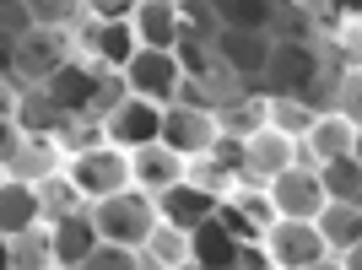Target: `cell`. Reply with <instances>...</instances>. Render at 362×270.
<instances>
[{
	"label": "cell",
	"instance_id": "6da1fadb",
	"mask_svg": "<svg viewBox=\"0 0 362 270\" xmlns=\"http://www.w3.org/2000/svg\"><path fill=\"white\" fill-rule=\"evenodd\" d=\"M92 227H98V243H119V249H141L146 233L157 227V200L136 184H124L119 195H103L87 206Z\"/></svg>",
	"mask_w": 362,
	"mask_h": 270
},
{
	"label": "cell",
	"instance_id": "7a4b0ae2",
	"mask_svg": "<svg viewBox=\"0 0 362 270\" xmlns=\"http://www.w3.org/2000/svg\"><path fill=\"white\" fill-rule=\"evenodd\" d=\"M65 184H71L76 195H81V206H92V200L103 195H119L124 184H130V151L108 146V141H98V146H81L65 157Z\"/></svg>",
	"mask_w": 362,
	"mask_h": 270
},
{
	"label": "cell",
	"instance_id": "3957f363",
	"mask_svg": "<svg viewBox=\"0 0 362 270\" xmlns=\"http://www.w3.org/2000/svg\"><path fill=\"white\" fill-rule=\"evenodd\" d=\"M76 49H81L76 28H28L11 49V76L22 87H44L54 71H65L76 60Z\"/></svg>",
	"mask_w": 362,
	"mask_h": 270
},
{
	"label": "cell",
	"instance_id": "277c9868",
	"mask_svg": "<svg viewBox=\"0 0 362 270\" xmlns=\"http://www.w3.org/2000/svg\"><path fill=\"white\" fill-rule=\"evenodd\" d=\"M119 87L130 98H141V103H151V108H168L184 87V60L173 49H136L119 65Z\"/></svg>",
	"mask_w": 362,
	"mask_h": 270
},
{
	"label": "cell",
	"instance_id": "5b68a950",
	"mask_svg": "<svg viewBox=\"0 0 362 270\" xmlns=\"http://www.w3.org/2000/svg\"><path fill=\"white\" fill-rule=\"evenodd\" d=\"M325 81V54L319 44H271V60L259 71L265 98H308Z\"/></svg>",
	"mask_w": 362,
	"mask_h": 270
},
{
	"label": "cell",
	"instance_id": "8992f818",
	"mask_svg": "<svg viewBox=\"0 0 362 270\" xmlns=\"http://www.w3.org/2000/svg\"><path fill=\"white\" fill-rule=\"evenodd\" d=\"M157 141H163L168 151H179L184 163H195V157H206V151L222 141V130H216L211 108H200V103H168L163 114H157Z\"/></svg>",
	"mask_w": 362,
	"mask_h": 270
},
{
	"label": "cell",
	"instance_id": "52a82bcc",
	"mask_svg": "<svg viewBox=\"0 0 362 270\" xmlns=\"http://www.w3.org/2000/svg\"><path fill=\"white\" fill-rule=\"evenodd\" d=\"M265 200H271L276 222H314V211L325 206V189H319V173L308 163H292L265 184Z\"/></svg>",
	"mask_w": 362,
	"mask_h": 270
},
{
	"label": "cell",
	"instance_id": "ba28073f",
	"mask_svg": "<svg viewBox=\"0 0 362 270\" xmlns=\"http://www.w3.org/2000/svg\"><path fill=\"white\" fill-rule=\"evenodd\" d=\"M271 33H238V28H216V44L211 49V60L222 65L233 81H243V87H259V71H265V60H271Z\"/></svg>",
	"mask_w": 362,
	"mask_h": 270
},
{
	"label": "cell",
	"instance_id": "9c48e42d",
	"mask_svg": "<svg viewBox=\"0 0 362 270\" xmlns=\"http://www.w3.org/2000/svg\"><path fill=\"white\" fill-rule=\"evenodd\" d=\"M238 163H243V184L265 189L281 168L303 163V146L292 141V135H281V130H271V124H265V130H255L249 141H238Z\"/></svg>",
	"mask_w": 362,
	"mask_h": 270
},
{
	"label": "cell",
	"instance_id": "30bf717a",
	"mask_svg": "<svg viewBox=\"0 0 362 270\" xmlns=\"http://www.w3.org/2000/svg\"><path fill=\"white\" fill-rule=\"evenodd\" d=\"M157 114H163V108H151V103H141V98H130V92H119V98L103 108L98 130H103L108 146L136 151V146H146V141H157Z\"/></svg>",
	"mask_w": 362,
	"mask_h": 270
},
{
	"label": "cell",
	"instance_id": "8fae6325",
	"mask_svg": "<svg viewBox=\"0 0 362 270\" xmlns=\"http://www.w3.org/2000/svg\"><path fill=\"white\" fill-rule=\"evenodd\" d=\"M259 249L276 270H303L314 259H325V238L314 233V222H271Z\"/></svg>",
	"mask_w": 362,
	"mask_h": 270
},
{
	"label": "cell",
	"instance_id": "7c38bea8",
	"mask_svg": "<svg viewBox=\"0 0 362 270\" xmlns=\"http://www.w3.org/2000/svg\"><path fill=\"white\" fill-rule=\"evenodd\" d=\"M124 22H130V33H136V49H179L184 0H136Z\"/></svg>",
	"mask_w": 362,
	"mask_h": 270
},
{
	"label": "cell",
	"instance_id": "4fadbf2b",
	"mask_svg": "<svg viewBox=\"0 0 362 270\" xmlns=\"http://www.w3.org/2000/svg\"><path fill=\"white\" fill-rule=\"evenodd\" d=\"M157 200V222H173V227H200V222H211L216 211H222V200L211 195V189H200V184L179 179V184H168L163 195H151Z\"/></svg>",
	"mask_w": 362,
	"mask_h": 270
},
{
	"label": "cell",
	"instance_id": "5bb4252c",
	"mask_svg": "<svg viewBox=\"0 0 362 270\" xmlns=\"http://www.w3.org/2000/svg\"><path fill=\"white\" fill-rule=\"evenodd\" d=\"M6 179H22V184H44V179H54L65 168V146L54 141V135H22L16 141V151L6 157Z\"/></svg>",
	"mask_w": 362,
	"mask_h": 270
},
{
	"label": "cell",
	"instance_id": "9a60e30c",
	"mask_svg": "<svg viewBox=\"0 0 362 270\" xmlns=\"http://www.w3.org/2000/svg\"><path fill=\"white\" fill-rule=\"evenodd\" d=\"M298 146H303V163L319 168V163H330V157H346V151H357V124L341 119V114H314V124L298 135Z\"/></svg>",
	"mask_w": 362,
	"mask_h": 270
},
{
	"label": "cell",
	"instance_id": "2e32d148",
	"mask_svg": "<svg viewBox=\"0 0 362 270\" xmlns=\"http://www.w3.org/2000/svg\"><path fill=\"white\" fill-rule=\"evenodd\" d=\"M189 179V163H184L179 151H168L163 141H146V146L130 151V184L146 189V195H163L168 184Z\"/></svg>",
	"mask_w": 362,
	"mask_h": 270
},
{
	"label": "cell",
	"instance_id": "e0dca14e",
	"mask_svg": "<svg viewBox=\"0 0 362 270\" xmlns=\"http://www.w3.org/2000/svg\"><path fill=\"white\" fill-rule=\"evenodd\" d=\"M11 119H16V130H22V135H54V141H60V135L76 124V119L65 114L60 103H54V98H49L44 87H22V92H16Z\"/></svg>",
	"mask_w": 362,
	"mask_h": 270
},
{
	"label": "cell",
	"instance_id": "ac0fdd59",
	"mask_svg": "<svg viewBox=\"0 0 362 270\" xmlns=\"http://www.w3.org/2000/svg\"><path fill=\"white\" fill-rule=\"evenodd\" d=\"M92 249H98V227H92L87 211H71V216H54V222H49V259H54V265L76 270Z\"/></svg>",
	"mask_w": 362,
	"mask_h": 270
},
{
	"label": "cell",
	"instance_id": "d6986e66",
	"mask_svg": "<svg viewBox=\"0 0 362 270\" xmlns=\"http://www.w3.org/2000/svg\"><path fill=\"white\" fill-rule=\"evenodd\" d=\"M76 44H81V54H92V60L103 65V71L119 76V65L136 54V33H130V22H87Z\"/></svg>",
	"mask_w": 362,
	"mask_h": 270
},
{
	"label": "cell",
	"instance_id": "ffe728a7",
	"mask_svg": "<svg viewBox=\"0 0 362 270\" xmlns=\"http://www.w3.org/2000/svg\"><path fill=\"white\" fill-rule=\"evenodd\" d=\"M314 233L325 238V254H346V249H362V206L325 200V206L314 211Z\"/></svg>",
	"mask_w": 362,
	"mask_h": 270
},
{
	"label": "cell",
	"instance_id": "44dd1931",
	"mask_svg": "<svg viewBox=\"0 0 362 270\" xmlns=\"http://www.w3.org/2000/svg\"><path fill=\"white\" fill-rule=\"evenodd\" d=\"M211 119L222 130V141H249L255 130H265V92H238L211 103Z\"/></svg>",
	"mask_w": 362,
	"mask_h": 270
},
{
	"label": "cell",
	"instance_id": "7402d4cb",
	"mask_svg": "<svg viewBox=\"0 0 362 270\" xmlns=\"http://www.w3.org/2000/svg\"><path fill=\"white\" fill-rule=\"evenodd\" d=\"M44 222V206H38V184L22 179H0V238L11 233H28V227Z\"/></svg>",
	"mask_w": 362,
	"mask_h": 270
},
{
	"label": "cell",
	"instance_id": "603a6c76",
	"mask_svg": "<svg viewBox=\"0 0 362 270\" xmlns=\"http://www.w3.org/2000/svg\"><path fill=\"white\" fill-rule=\"evenodd\" d=\"M276 6H281V0H206V11L216 16V28H238V33H271Z\"/></svg>",
	"mask_w": 362,
	"mask_h": 270
},
{
	"label": "cell",
	"instance_id": "cb8c5ba5",
	"mask_svg": "<svg viewBox=\"0 0 362 270\" xmlns=\"http://www.w3.org/2000/svg\"><path fill=\"white\" fill-rule=\"evenodd\" d=\"M319 189L325 200H341V206H362V157L346 151V157H330V163H319Z\"/></svg>",
	"mask_w": 362,
	"mask_h": 270
},
{
	"label": "cell",
	"instance_id": "d4e9b609",
	"mask_svg": "<svg viewBox=\"0 0 362 270\" xmlns=\"http://www.w3.org/2000/svg\"><path fill=\"white\" fill-rule=\"evenodd\" d=\"M136 254L151 259V265H163V270H179V265H189V233H184V227H173V222H157Z\"/></svg>",
	"mask_w": 362,
	"mask_h": 270
},
{
	"label": "cell",
	"instance_id": "484cf974",
	"mask_svg": "<svg viewBox=\"0 0 362 270\" xmlns=\"http://www.w3.org/2000/svg\"><path fill=\"white\" fill-rule=\"evenodd\" d=\"M6 259H11V270H49L54 259H49V222L28 227V233H11L6 238Z\"/></svg>",
	"mask_w": 362,
	"mask_h": 270
},
{
	"label": "cell",
	"instance_id": "4316f807",
	"mask_svg": "<svg viewBox=\"0 0 362 270\" xmlns=\"http://www.w3.org/2000/svg\"><path fill=\"white\" fill-rule=\"evenodd\" d=\"M265 124L298 141V135L314 124V103H308V98H265Z\"/></svg>",
	"mask_w": 362,
	"mask_h": 270
},
{
	"label": "cell",
	"instance_id": "83f0119b",
	"mask_svg": "<svg viewBox=\"0 0 362 270\" xmlns=\"http://www.w3.org/2000/svg\"><path fill=\"white\" fill-rule=\"evenodd\" d=\"M33 28H76L81 22V0H22Z\"/></svg>",
	"mask_w": 362,
	"mask_h": 270
},
{
	"label": "cell",
	"instance_id": "f1b7e54d",
	"mask_svg": "<svg viewBox=\"0 0 362 270\" xmlns=\"http://www.w3.org/2000/svg\"><path fill=\"white\" fill-rule=\"evenodd\" d=\"M136 265H141L136 249H119V243H98V249H92V254L81 259L76 270H136Z\"/></svg>",
	"mask_w": 362,
	"mask_h": 270
},
{
	"label": "cell",
	"instance_id": "f546056e",
	"mask_svg": "<svg viewBox=\"0 0 362 270\" xmlns=\"http://www.w3.org/2000/svg\"><path fill=\"white\" fill-rule=\"evenodd\" d=\"M335 114H341V119H351V124L362 119V92H357V71H346V76H341V92H335Z\"/></svg>",
	"mask_w": 362,
	"mask_h": 270
},
{
	"label": "cell",
	"instance_id": "4dcf8cb0",
	"mask_svg": "<svg viewBox=\"0 0 362 270\" xmlns=\"http://www.w3.org/2000/svg\"><path fill=\"white\" fill-rule=\"evenodd\" d=\"M136 0H81V16L87 22H124Z\"/></svg>",
	"mask_w": 362,
	"mask_h": 270
},
{
	"label": "cell",
	"instance_id": "1f68e13d",
	"mask_svg": "<svg viewBox=\"0 0 362 270\" xmlns=\"http://www.w3.org/2000/svg\"><path fill=\"white\" fill-rule=\"evenodd\" d=\"M227 270H276L271 259H265V249H249V243H238V254H233V265Z\"/></svg>",
	"mask_w": 362,
	"mask_h": 270
},
{
	"label": "cell",
	"instance_id": "d6a6232c",
	"mask_svg": "<svg viewBox=\"0 0 362 270\" xmlns=\"http://www.w3.org/2000/svg\"><path fill=\"white\" fill-rule=\"evenodd\" d=\"M16 141H22V130H16V119L6 114V108H0V163H6V157L16 151Z\"/></svg>",
	"mask_w": 362,
	"mask_h": 270
},
{
	"label": "cell",
	"instance_id": "836d02e7",
	"mask_svg": "<svg viewBox=\"0 0 362 270\" xmlns=\"http://www.w3.org/2000/svg\"><path fill=\"white\" fill-rule=\"evenodd\" d=\"M303 270H341V259H335V254H325V259H314V265H303Z\"/></svg>",
	"mask_w": 362,
	"mask_h": 270
},
{
	"label": "cell",
	"instance_id": "e575fe53",
	"mask_svg": "<svg viewBox=\"0 0 362 270\" xmlns=\"http://www.w3.org/2000/svg\"><path fill=\"white\" fill-rule=\"evenodd\" d=\"M0 270H11V259H6V238H0Z\"/></svg>",
	"mask_w": 362,
	"mask_h": 270
},
{
	"label": "cell",
	"instance_id": "d590c367",
	"mask_svg": "<svg viewBox=\"0 0 362 270\" xmlns=\"http://www.w3.org/2000/svg\"><path fill=\"white\" fill-rule=\"evenodd\" d=\"M136 270H163V265H151V259H141V265H136Z\"/></svg>",
	"mask_w": 362,
	"mask_h": 270
},
{
	"label": "cell",
	"instance_id": "8d00e7d4",
	"mask_svg": "<svg viewBox=\"0 0 362 270\" xmlns=\"http://www.w3.org/2000/svg\"><path fill=\"white\" fill-rule=\"evenodd\" d=\"M0 6H22V0H0Z\"/></svg>",
	"mask_w": 362,
	"mask_h": 270
},
{
	"label": "cell",
	"instance_id": "74e56055",
	"mask_svg": "<svg viewBox=\"0 0 362 270\" xmlns=\"http://www.w3.org/2000/svg\"><path fill=\"white\" fill-rule=\"evenodd\" d=\"M179 270H200V265H179Z\"/></svg>",
	"mask_w": 362,
	"mask_h": 270
},
{
	"label": "cell",
	"instance_id": "f35d334b",
	"mask_svg": "<svg viewBox=\"0 0 362 270\" xmlns=\"http://www.w3.org/2000/svg\"><path fill=\"white\" fill-rule=\"evenodd\" d=\"M49 270H65V265H49Z\"/></svg>",
	"mask_w": 362,
	"mask_h": 270
},
{
	"label": "cell",
	"instance_id": "ab89813d",
	"mask_svg": "<svg viewBox=\"0 0 362 270\" xmlns=\"http://www.w3.org/2000/svg\"><path fill=\"white\" fill-rule=\"evenodd\" d=\"M0 179H6V168H0Z\"/></svg>",
	"mask_w": 362,
	"mask_h": 270
}]
</instances>
